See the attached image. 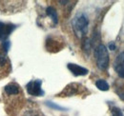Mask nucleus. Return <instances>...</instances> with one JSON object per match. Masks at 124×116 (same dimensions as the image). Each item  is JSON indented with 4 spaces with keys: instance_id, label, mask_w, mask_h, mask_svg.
<instances>
[{
    "instance_id": "1",
    "label": "nucleus",
    "mask_w": 124,
    "mask_h": 116,
    "mask_svg": "<svg viewBox=\"0 0 124 116\" xmlns=\"http://www.w3.org/2000/svg\"><path fill=\"white\" fill-rule=\"evenodd\" d=\"M94 56L96 60L97 67L104 71L109 66V53L104 45H99L94 51Z\"/></svg>"
},
{
    "instance_id": "2",
    "label": "nucleus",
    "mask_w": 124,
    "mask_h": 116,
    "mask_svg": "<svg viewBox=\"0 0 124 116\" xmlns=\"http://www.w3.org/2000/svg\"><path fill=\"white\" fill-rule=\"evenodd\" d=\"M88 25H89L88 18L84 14L78 15L77 17H75L73 21V28L78 36H83L84 34L87 33Z\"/></svg>"
},
{
    "instance_id": "3",
    "label": "nucleus",
    "mask_w": 124,
    "mask_h": 116,
    "mask_svg": "<svg viewBox=\"0 0 124 116\" xmlns=\"http://www.w3.org/2000/svg\"><path fill=\"white\" fill-rule=\"evenodd\" d=\"M7 53L8 52L3 50L2 45H0V79L6 77L12 70L11 62L8 58Z\"/></svg>"
},
{
    "instance_id": "4",
    "label": "nucleus",
    "mask_w": 124,
    "mask_h": 116,
    "mask_svg": "<svg viewBox=\"0 0 124 116\" xmlns=\"http://www.w3.org/2000/svg\"><path fill=\"white\" fill-rule=\"evenodd\" d=\"M41 85H42L41 80H32L29 82L26 86L28 93L32 96H42L44 94V91L41 88Z\"/></svg>"
},
{
    "instance_id": "5",
    "label": "nucleus",
    "mask_w": 124,
    "mask_h": 116,
    "mask_svg": "<svg viewBox=\"0 0 124 116\" xmlns=\"http://www.w3.org/2000/svg\"><path fill=\"white\" fill-rule=\"evenodd\" d=\"M83 87H82L81 85L77 84V83L70 84L58 94V96H73L75 94H78Z\"/></svg>"
},
{
    "instance_id": "6",
    "label": "nucleus",
    "mask_w": 124,
    "mask_h": 116,
    "mask_svg": "<svg viewBox=\"0 0 124 116\" xmlns=\"http://www.w3.org/2000/svg\"><path fill=\"white\" fill-rule=\"evenodd\" d=\"M16 28V25L14 24H6L3 22H0V41H6L8 36L15 30Z\"/></svg>"
},
{
    "instance_id": "7",
    "label": "nucleus",
    "mask_w": 124,
    "mask_h": 116,
    "mask_svg": "<svg viewBox=\"0 0 124 116\" xmlns=\"http://www.w3.org/2000/svg\"><path fill=\"white\" fill-rule=\"evenodd\" d=\"M114 69L121 78H124V51L119 53L114 62Z\"/></svg>"
},
{
    "instance_id": "8",
    "label": "nucleus",
    "mask_w": 124,
    "mask_h": 116,
    "mask_svg": "<svg viewBox=\"0 0 124 116\" xmlns=\"http://www.w3.org/2000/svg\"><path fill=\"white\" fill-rule=\"evenodd\" d=\"M67 68L68 70L73 73L74 75L76 76H82V75H86L87 73L89 72V71L84 68V67H81L79 65H77V64H73V63H69L67 65Z\"/></svg>"
},
{
    "instance_id": "9",
    "label": "nucleus",
    "mask_w": 124,
    "mask_h": 116,
    "mask_svg": "<svg viewBox=\"0 0 124 116\" xmlns=\"http://www.w3.org/2000/svg\"><path fill=\"white\" fill-rule=\"evenodd\" d=\"M4 92L7 96H14V95H19V93L21 92V89L16 83H10L5 86Z\"/></svg>"
},
{
    "instance_id": "10",
    "label": "nucleus",
    "mask_w": 124,
    "mask_h": 116,
    "mask_svg": "<svg viewBox=\"0 0 124 116\" xmlns=\"http://www.w3.org/2000/svg\"><path fill=\"white\" fill-rule=\"evenodd\" d=\"M46 14L49 17H51V19L53 20V22H54V24H56V23L58 22L57 13H56V10H55L54 7H52V6L48 7L46 9Z\"/></svg>"
},
{
    "instance_id": "11",
    "label": "nucleus",
    "mask_w": 124,
    "mask_h": 116,
    "mask_svg": "<svg viewBox=\"0 0 124 116\" xmlns=\"http://www.w3.org/2000/svg\"><path fill=\"white\" fill-rule=\"evenodd\" d=\"M95 86H96V87H97L98 89H100V90H102V91L108 90L109 87H110L108 83H107L105 80H103V79H98V80H96Z\"/></svg>"
},
{
    "instance_id": "12",
    "label": "nucleus",
    "mask_w": 124,
    "mask_h": 116,
    "mask_svg": "<svg viewBox=\"0 0 124 116\" xmlns=\"http://www.w3.org/2000/svg\"><path fill=\"white\" fill-rule=\"evenodd\" d=\"M46 105L48 107H50V108H52V109H59V110H65V109L64 108H62L60 106H58V105H55L54 103H53V102H46Z\"/></svg>"
},
{
    "instance_id": "13",
    "label": "nucleus",
    "mask_w": 124,
    "mask_h": 116,
    "mask_svg": "<svg viewBox=\"0 0 124 116\" xmlns=\"http://www.w3.org/2000/svg\"><path fill=\"white\" fill-rule=\"evenodd\" d=\"M112 116H124L121 110L117 108H113L112 109Z\"/></svg>"
},
{
    "instance_id": "14",
    "label": "nucleus",
    "mask_w": 124,
    "mask_h": 116,
    "mask_svg": "<svg viewBox=\"0 0 124 116\" xmlns=\"http://www.w3.org/2000/svg\"><path fill=\"white\" fill-rule=\"evenodd\" d=\"M2 48H3V50L6 51V52H8L9 51V49H10V46H11V43H10V41H8V40H6V41H4V42H2Z\"/></svg>"
},
{
    "instance_id": "15",
    "label": "nucleus",
    "mask_w": 124,
    "mask_h": 116,
    "mask_svg": "<svg viewBox=\"0 0 124 116\" xmlns=\"http://www.w3.org/2000/svg\"><path fill=\"white\" fill-rule=\"evenodd\" d=\"M109 47H110V50H112V51H114V50L116 49V46H115L114 44H110V46H109Z\"/></svg>"
}]
</instances>
